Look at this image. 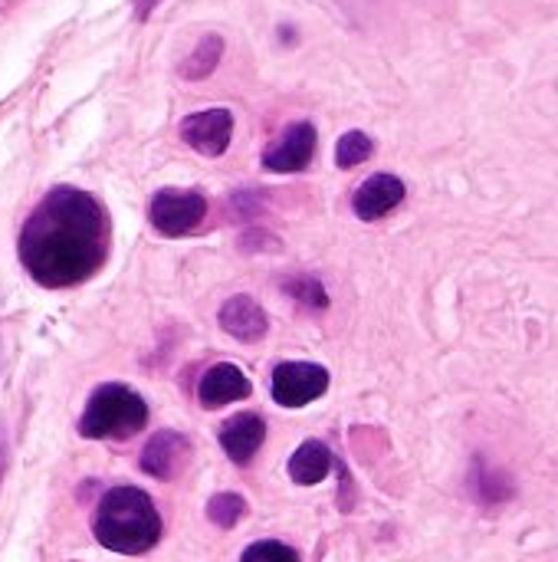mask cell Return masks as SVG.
<instances>
[{
  "mask_svg": "<svg viewBox=\"0 0 558 562\" xmlns=\"http://www.w3.org/2000/svg\"><path fill=\"white\" fill-rule=\"evenodd\" d=\"M109 254V217L79 188H53L20 231V263L49 290L89 280Z\"/></svg>",
  "mask_w": 558,
  "mask_h": 562,
  "instance_id": "obj_1",
  "label": "cell"
},
{
  "mask_svg": "<svg viewBox=\"0 0 558 562\" xmlns=\"http://www.w3.org/2000/svg\"><path fill=\"white\" fill-rule=\"evenodd\" d=\"M247 395H250V379L230 362H220V366L207 369L201 385H197V398H201L204 408H220V405L240 402Z\"/></svg>",
  "mask_w": 558,
  "mask_h": 562,
  "instance_id": "obj_10",
  "label": "cell"
},
{
  "mask_svg": "<svg viewBox=\"0 0 558 562\" xmlns=\"http://www.w3.org/2000/svg\"><path fill=\"white\" fill-rule=\"evenodd\" d=\"M372 151H375V142H372L365 132L352 128V132H345V135L339 138V145H335V165H339V168H355V165L368 161Z\"/></svg>",
  "mask_w": 558,
  "mask_h": 562,
  "instance_id": "obj_15",
  "label": "cell"
},
{
  "mask_svg": "<svg viewBox=\"0 0 558 562\" xmlns=\"http://www.w3.org/2000/svg\"><path fill=\"white\" fill-rule=\"evenodd\" d=\"M263 441H266V425L260 415L243 412V415H234L230 422L220 425V445H224L227 458L237 464H247L263 448Z\"/></svg>",
  "mask_w": 558,
  "mask_h": 562,
  "instance_id": "obj_11",
  "label": "cell"
},
{
  "mask_svg": "<svg viewBox=\"0 0 558 562\" xmlns=\"http://www.w3.org/2000/svg\"><path fill=\"white\" fill-rule=\"evenodd\" d=\"M510 494H513V487H510V481H506V477L487 474V468H480V477H477V497H480L483 504H503Z\"/></svg>",
  "mask_w": 558,
  "mask_h": 562,
  "instance_id": "obj_19",
  "label": "cell"
},
{
  "mask_svg": "<svg viewBox=\"0 0 558 562\" xmlns=\"http://www.w3.org/2000/svg\"><path fill=\"white\" fill-rule=\"evenodd\" d=\"M181 138L201 151L204 158H220L234 138V115L230 109H204L181 122Z\"/></svg>",
  "mask_w": 558,
  "mask_h": 562,
  "instance_id": "obj_7",
  "label": "cell"
},
{
  "mask_svg": "<svg viewBox=\"0 0 558 562\" xmlns=\"http://www.w3.org/2000/svg\"><path fill=\"white\" fill-rule=\"evenodd\" d=\"M283 290H286L289 296H296L299 303H306V306H312V310H322V306L329 303V296H326V290H322V283H319V280H312V277H299V280H286V283H283Z\"/></svg>",
  "mask_w": 558,
  "mask_h": 562,
  "instance_id": "obj_17",
  "label": "cell"
},
{
  "mask_svg": "<svg viewBox=\"0 0 558 562\" xmlns=\"http://www.w3.org/2000/svg\"><path fill=\"white\" fill-rule=\"evenodd\" d=\"M220 326L240 339V342H257L266 336L270 329V319L263 313V306L253 300V296H230L224 306H220Z\"/></svg>",
  "mask_w": 558,
  "mask_h": 562,
  "instance_id": "obj_12",
  "label": "cell"
},
{
  "mask_svg": "<svg viewBox=\"0 0 558 562\" xmlns=\"http://www.w3.org/2000/svg\"><path fill=\"white\" fill-rule=\"evenodd\" d=\"M204 217H207V198L197 191L164 188L148 204V221L164 237H184V234L197 231L204 224Z\"/></svg>",
  "mask_w": 558,
  "mask_h": 562,
  "instance_id": "obj_4",
  "label": "cell"
},
{
  "mask_svg": "<svg viewBox=\"0 0 558 562\" xmlns=\"http://www.w3.org/2000/svg\"><path fill=\"white\" fill-rule=\"evenodd\" d=\"M155 7H158V0H135V13H138V20H148Z\"/></svg>",
  "mask_w": 558,
  "mask_h": 562,
  "instance_id": "obj_20",
  "label": "cell"
},
{
  "mask_svg": "<svg viewBox=\"0 0 558 562\" xmlns=\"http://www.w3.org/2000/svg\"><path fill=\"white\" fill-rule=\"evenodd\" d=\"M319 145V132L312 122H293L286 125V132L263 151V168L276 171V175H293V171H306L312 165Z\"/></svg>",
  "mask_w": 558,
  "mask_h": 562,
  "instance_id": "obj_6",
  "label": "cell"
},
{
  "mask_svg": "<svg viewBox=\"0 0 558 562\" xmlns=\"http://www.w3.org/2000/svg\"><path fill=\"white\" fill-rule=\"evenodd\" d=\"M220 56H224V40H220L217 33H204V36L197 40V46L191 49V56L181 59L178 76H181V79H207V76L217 69Z\"/></svg>",
  "mask_w": 558,
  "mask_h": 562,
  "instance_id": "obj_14",
  "label": "cell"
},
{
  "mask_svg": "<svg viewBox=\"0 0 558 562\" xmlns=\"http://www.w3.org/2000/svg\"><path fill=\"white\" fill-rule=\"evenodd\" d=\"M187 458H191V441L184 435L158 431L141 451V471L158 477V481H171L174 474H181Z\"/></svg>",
  "mask_w": 558,
  "mask_h": 562,
  "instance_id": "obj_9",
  "label": "cell"
},
{
  "mask_svg": "<svg viewBox=\"0 0 558 562\" xmlns=\"http://www.w3.org/2000/svg\"><path fill=\"white\" fill-rule=\"evenodd\" d=\"M243 514H247V504H243V497H237V494H217V497L207 504V517H210L220 530H230Z\"/></svg>",
  "mask_w": 558,
  "mask_h": 562,
  "instance_id": "obj_16",
  "label": "cell"
},
{
  "mask_svg": "<svg viewBox=\"0 0 558 562\" xmlns=\"http://www.w3.org/2000/svg\"><path fill=\"white\" fill-rule=\"evenodd\" d=\"M329 471H332V451L322 441H306L289 458V477L303 487L319 484Z\"/></svg>",
  "mask_w": 558,
  "mask_h": 562,
  "instance_id": "obj_13",
  "label": "cell"
},
{
  "mask_svg": "<svg viewBox=\"0 0 558 562\" xmlns=\"http://www.w3.org/2000/svg\"><path fill=\"white\" fill-rule=\"evenodd\" d=\"M95 540L125 557L148 553L161 537V517L151 497L138 487H112L95 510Z\"/></svg>",
  "mask_w": 558,
  "mask_h": 562,
  "instance_id": "obj_2",
  "label": "cell"
},
{
  "mask_svg": "<svg viewBox=\"0 0 558 562\" xmlns=\"http://www.w3.org/2000/svg\"><path fill=\"white\" fill-rule=\"evenodd\" d=\"M145 422H148V405L141 402V395H135L125 385H102L92 392L82 412L79 435L92 441H125L138 435Z\"/></svg>",
  "mask_w": 558,
  "mask_h": 562,
  "instance_id": "obj_3",
  "label": "cell"
},
{
  "mask_svg": "<svg viewBox=\"0 0 558 562\" xmlns=\"http://www.w3.org/2000/svg\"><path fill=\"white\" fill-rule=\"evenodd\" d=\"M240 562H299V557H296V550H289L286 543L260 540V543H253V547L243 553V560Z\"/></svg>",
  "mask_w": 558,
  "mask_h": 562,
  "instance_id": "obj_18",
  "label": "cell"
},
{
  "mask_svg": "<svg viewBox=\"0 0 558 562\" xmlns=\"http://www.w3.org/2000/svg\"><path fill=\"white\" fill-rule=\"evenodd\" d=\"M329 389V372L312 362H283L273 369V402L283 408H303L322 398Z\"/></svg>",
  "mask_w": 558,
  "mask_h": 562,
  "instance_id": "obj_5",
  "label": "cell"
},
{
  "mask_svg": "<svg viewBox=\"0 0 558 562\" xmlns=\"http://www.w3.org/2000/svg\"><path fill=\"white\" fill-rule=\"evenodd\" d=\"M408 188L398 175H372L358 184V191L352 194V211L362 221H382L385 214H391L401 201H405Z\"/></svg>",
  "mask_w": 558,
  "mask_h": 562,
  "instance_id": "obj_8",
  "label": "cell"
}]
</instances>
